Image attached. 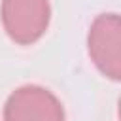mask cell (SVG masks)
<instances>
[{
    "label": "cell",
    "mask_w": 121,
    "mask_h": 121,
    "mask_svg": "<svg viewBox=\"0 0 121 121\" xmlns=\"http://www.w3.org/2000/svg\"><path fill=\"white\" fill-rule=\"evenodd\" d=\"M6 34L19 45L38 42L51 19L49 0H2L0 9Z\"/></svg>",
    "instance_id": "6da1fadb"
},
{
    "label": "cell",
    "mask_w": 121,
    "mask_h": 121,
    "mask_svg": "<svg viewBox=\"0 0 121 121\" xmlns=\"http://www.w3.org/2000/svg\"><path fill=\"white\" fill-rule=\"evenodd\" d=\"M87 49L98 72L113 81L121 78V21L117 13L98 15L87 34Z\"/></svg>",
    "instance_id": "7a4b0ae2"
},
{
    "label": "cell",
    "mask_w": 121,
    "mask_h": 121,
    "mask_svg": "<svg viewBox=\"0 0 121 121\" xmlns=\"http://www.w3.org/2000/svg\"><path fill=\"white\" fill-rule=\"evenodd\" d=\"M4 121H64V108L45 87L23 85L8 96Z\"/></svg>",
    "instance_id": "3957f363"
}]
</instances>
